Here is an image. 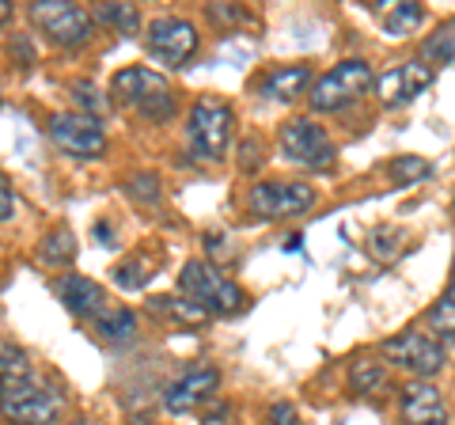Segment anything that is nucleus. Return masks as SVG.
I'll use <instances>...</instances> for the list:
<instances>
[{
	"label": "nucleus",
	"instance_id": "f8f14e48",
	"mask_svg": "<svg viewBox=\"0 0 455 425\" xmlns=\"http://www.w3.org/2000/svg\"><path fill=\"white\" fill-rule=\"evenodd\" d=\"M433 84V68L425 61H406V65H395L387 68L379 80H376V99L387 110L410 103V99H418L425 88Z\"/></svg>",
	"mask_w": 455,
	"mask_h": 425
},
{
	"label": "nucleus",
	"instance_id": "412c9836",
	"mask_svg": "<svg viewBox=\"0 0 455 425\" xmlns=\"http://www.w3.org/2000/svg\"><path fill=\"white\" fill-rule=\"evenodd\" d=\"M76 259V236H73V229H53L46 239L38 244V262L42 266H68Z\"/></svg>",
	"mask_w": 455,
	"mask_h": 425
},
{
	"label": "nucleus",
	"instance_id": "f704fd0d",
	"mask_svg": "<svg viewBox=\"0 0 455 425\" xmlns=\"http://www.w3.org/2000/svg\"><path fill=\"white\" fill-rule=\"evenodd\" d=\"M451 277H455V259H451Z\"/></svg>",
	"mask_w": 455,
	"mask_h": 425
},
{
	"label": "nucleus",
	"instance_id": "39448f33",
	"mask_svg": "<svg viewBox=\"0 0 455 425\" xmlns=\"http://www.w3.org/2000/svg\"><path fill=\"white\" fill-rule=\"evenodd\" d=\"M27 16H31V23L53 46H65V50L88 46L95 35L92 12H84L80 4H68V0H35V4L27 8Z\"/></svg>",
	"mask_w": 455,
	"mask_h": 425
},
{
	"label": "nucleus",
	"instance_id": "423d86ee",
	"mask_svg": "<svg viewBox=\"0 0 455 425\" xmlns=\"http://www.w3.org/2000/svg\"><path fill=\"white\" fill-rule=\"evenodd\" d=\"M281 152H284V160L300 164L307 172H331L334 156H338L331 133L311 118H292L281 125Z\"/></svg>",
	"mask_w": 455,
	"mask_h": 425
},
{
	"label": "nucleus",
	"instance_id": "b1692460",
	"mask_svg": "<svg viewBox=\"0 0 455 425\" xmlns=\"http://www.w3.org/2000/svg\"><path fill=\"white\" fill-rule=\"evenodd\" d=\"M421 58L433 65H451L455 61V20H448L433 38H425Z\"/></svg>",
	"mask_w": 455,
	"mask_h": 425
},
{
	"label": "nucleus",
	"instance_id": "bb28decb",
	"mask_svg": "<svg viewBox=\"0 0 455 425\" xmlns=\"http://www.w3.org/2000/svg\"><path fill=\"white\" fill-rule=\"evenodd\" d=\"M73 99H76V110H80V115H92V118H99V115H103V110L110 107V95L99 92L92 80L73 84Z\"/></svg>",
	"mask_w": 455,
	"mask_h": 425
},
{
	"label": "nucleus",
	"instance_id": "f257e3e1",
	"mask_svg": "<svg viewBox=\"0 0 455 425\" xmlns=\"http://www.w3.org/2000/svg\"><path fill=\"white\" fill-rule=\"evenodd\" d=\"M179 289H182V296H190L197 308H205L209 316H239V311L247 308V293L205 259H190L182 266Z\"/></svg>",
	"mask_w": 455,
	"mask_h": 425
},
{
	"label": "nucleus",
	"instance_id": "aec40b11",
	"mask_svg": "<svg viewBox=\"0 0 455 425\" xmlns=\"http://www.w3.org/2000/svg\"><path fill=\"white\" fill-rule=\"evenodd\" d=\"M421 20H425V8H421V4H406V0H391V4L379 8V27H383V31H387L391 38L410 35Z\"/></svg>",
	"mask_w": 455,
	"mask_h": 425
},
{
	"label": "nucleus",
	"instance_id": "2f4dec72",
	"mask_svg": "<svg viewBox=\"0 0 455 425\" xmlns=\"http://www.w3.org/2000/svg\"><path fill=\"white\" fill-rule=\"evenodd\" d=\"M202 425H235V410L228 403H217L209 414H202Z\"/></svg>",
	"mask_w": 455,
	"mask_h": 425
},
{
	"label": "nucleus",
	"instance_id": "5701e85b",
	"mask_svg": "<svg viewBox=\"0 0 455 425\" xmlns=\"http://www.w3.org/2000/svg\"><path fill=\"white\" fill-rule=\"evenodd\" d=\"M425 323H429L433 334H440L444 342H451V338H455V277H451L448 293L440 296V301L429 308V316H425Z\"/></svg>",
	"mask_w": 455,
	"mask_h": 425
},
{
	"label": "nucleus",
	"instance_id": "4468645a",
	"mask_svg": "<svg viewBox=\"0 0 455 425\" xmlns=\"http://www.w3.org/2000/svg\"><path fill=\"white\" fill-rule=\"evenodd\" d=\"M57 301L73 311L76 319H92V323L110 308L103 285L92 281V277H84V274H68V277L57 281Z\"/></svg>",
	"mask_w": 455,
	"mask_h": 425
},
{
	"label": "nucleus",
	"instance_id": "6e6552de",
	"mask_svg": "<svg viewBox=\"0 0 455 425\" xmlns=\"http://www.w3.org/2000/svg\"><path fill=\"white\" fill-rule=\"evenodd\" d=\"M145 46L160 65L179 68L194 58L197 50V27L182 16H156L145 31Z\"/></svg>",
	"mask_w": 455,
	"mask_h": 425
},
{
	"label": "nucleus",
	"instance_id": "2eb2a0df",
	"mask_svg": "<svg viewBox=\"0 0 455 425\" xmlns=\"http://www.w3.org/2000/svg\"><path fill=\"white\" fill-rule=\"evenodd\" d=\"M398 406H403L406 425H448V403L429 380L403 388V403Z\"/></svg>",
	"mask_w": 455,
	"mask_h": 425
},
{
	"label": "nucleus",
	"instance_id": "c85d7f7f",
	"mask_svg": "<svg viewBox=\"0 0 455 425\" xmlns=\"http://www.w3.org/2000/svg\"><path fill=\"white\" fill-rule=\"evenodd\" d=\"M262 425H300V418H296V406L292 403H274Z\"/></svg>",
	"mask_w": 455,
	"mask_h": 425
},
{
	"label": "nucleus",
	"instance_id": "0eeeda50",
	"mask_svg": "<svg viewBox=\"0 0 455 425\" xmlns=\"http://www.w3.org/2000/svg\"><path fill=\"white\" fill-rule=\"evenodd\" d=\"M46 133L65 156H76V160H95V156L107 152V130L99 125V118L80 115V110L50 115Z\"/></svg>",
	"mask_w": 455,
	"mask_h": 425
},
{
	"label": "nucleus",
	"instance_id": "c756f323",
	"mask_svg": "<svg viewBox=\"0 0 455 425\" xmlns=\"http://www.w3.org/2000/svg\"><path fill=\"white\" fill-rule=\"evenodd\" d=\"M133 197H145V202H156L160 197V179L156 175H140V179H133Z\"/></svg>",
	"mask_w": 455,
	"mask_h": 425
},
{
	"label": "nucleus",
	"instance_id": "cd10ccee",
	"mask_svg": "<svg viewBox=\"0 0 455 425\" xmlns=\"http://www.w3.org/2000/svg\"><path fill=\"white\" fill-rule=\"evenodd\" d=\"M383 380H387V368L376 365V361H361V365L349 368V388L357 395H368L372 388H379Z\"/></svg>",
	"mask_w": 455,
	"mask_h": 425
},
{
	"label": "nucleus",
	"instance_id": "72a5a7b5",
	"mask_svg": "<svg viewBox=\"0 0 455 425\" xmlns=\"http://www.w3.org/2000/svg\"><path fill=\"white\" fill-rule=\"evenodd\" d=\"M12 20V0H0V27Z\"/></svg>",
	"mask_w": 455,
	"mask_h": 425
},
{
	"label": "nucleus",
	"instance_id": "4be33fe9",
	"mask_svg": "<svg viewBox=\"0 0 455 425\" xmlns=\"http://www.w3.org/2000/svg\"><path fill=\"white\" fill-rule=\"evenodd\" d=\"M148 274H152V259H148V254H130V259L118 262L110 270V277H114V285H118V289H140V285H148Z\"/></svg>",
	"mask_w": 455,
	"mask_h": 425
},
{
	"label": "nucleus",
	"instance_id": "f3484780",
	"mask_svg": "<svg viewBox=\"0 0 455 425\" xmlns=\"http://www.w3.org/2000/svg\"><path fill=\"white\" fill-rule=\"evenodd\" d=\"M95 334L103 338V342L110 346H122V342H130V338H137V316L130 308H118V304H110L103 316H99L95 323Z\"/></svg>",
	"mask_w": 455,
	"mask_h": 425
},
{
	"label": "nucleus",
	"instance_id": "dca6fc26",
	"mask_svg": "<svg viewBox=\"0 0 455 425\" xmlns=\"http://www.w3.org/2000/svg\"><path fill=\"white\" fill-rule=\"evenodd\" d=\"M307 84H311L307 65H284V68H274V73L262 80V95L277 99V103H292L296 95L307 92Z\"/></svg>",
	"mask_w": 455,
	"mask_h": 425
},
{
	"label": "nucleus",
	"instance_id": "a878e982",
	"mask_svg": "<svg viewBox=\"0 0 455 425\" xmlns=\"http://www.w3.org/2000/svg\"><path fill=\"white\" fill-rule=\"evenodd\" d=\"M95 16L103 20L107 27H114L118 35H137L140 31V12H137V4H99Z\"/></svg>",
	"mask_w": 455,
	"mask_h": 425
},
{
	"label": "nucleus",
	"instance_id": "a211bd4d",
	"mask_svg": "<svg viewBox=\"0 0 455 425\" xmlns=\"http://www.w3.org/2000/svg\"><path fill=\"white\" fill-rule=\"evenodd\" d=\"M31 380V357L16 346V342H4L0 338V399L12 391V388H20Z\"/></svg>",
	"mask_w": 455,
	"mask_h": 425
},
{
	"label": "nucleus",
	"instance_id": "ddd939ff",
	"mask_svg": "<svg viewBox=\"0 0 455 425\" xmlns=\"http://www.w3.org/2000/svg\"><path fill=\"white\" fill-rule=\"evenodd\" d=\"M220 388V373L212 365H202V368H190L187 376H179L175 384L164 391V406L171 414H190L202 403L212 399V391Z\"/></svg>",
	"mask_w": 455,
	"mask_h": 425
},
{
	"label": "nucleus",
	"instance_id": "393cba45",
	"mask_svg": "<svg viewBox=\"0 0 455 425\" xmlns=\"http://www.w3.org/2000/svg\"><path fill=\"white\" fill-rule=\"evenodd\" d=\"M433 175V164L421 160V156H395L387 164V179L395 187H406V182H418V179H429Z\"/></svg>",
	"mask_w": 455,
	"mask_h": 425
},
{
	"label": "nucleus",
	"instance_id": "9d476101",
	"mask_svg": "<svg viewBox=\"0 0 455 425\" xmlns=\"http://www.w3.org/2000/svg\"><path fill=\"white\" fill-rule=\"evenodd\" d=\"M251 212L262 221H281V217H296V212H304L315 205V190L307 187V182H259V187L251 190Z\"/></svg>",
	"mask_w": 455,
	"mask_h": 425
},
{
	"label": "nucleus",
	"instance_id": "9b49d317",
	"mask_svg": "<svg viewBox=\"0 0 455 425\" xmlns=\"http://www.w3.org/2000/svg\"><path fill=\"white\" fill-rule=\"evenodd\" d=\"M383 357L395 361V365H403L410 368L414 376H436L440 368H444V349H440L436 338H425L418 331H406V334H398V338H387L383 342Z\"/></svg>",
	"mask_w": 455,
	"mask_h": 425
},
{
	"label": "nucleus",
	"instance_id": "7ed1b4c3",
	"mask_svg": "<svg viewBox=\"0 0 455 425\" xmlns=\"http://www.w3.org/2000/svg\"><path fill=\"white\" fill-rule=\"evenodd\" d=\"M232 133H235V115L232 107L220 103V99H197L187 115V145L194 156L202 160H224L228 148H232Z\"/></svg>",
	"mask_w": 455,
	"mask_h": 425
},
{
	"label": "nucleus",
	"instance_id": "473e14b6",
	"mask_svg": "<svg viewBox=\"0 0 455 425\" xmlns=\"http://www.w3.org/2000/svg\"><path fill=\"white\" fill-rule=\"evenodd\" d=\"M12 212H16V194H12L8 179L0 175V221H12Z\"/></svg>",
	"mask_w": 455,
	"mask_h": 425
},
{
	"label": "nucleus",
	"instance_id": "7c9ffc66",
	"mask_svg": "<svg viewBox=\"0 0 455 425\" xmlns=\"http://www.w3.org/2000/svg\"><path fill=\"white\" fill-rule=\"evenodd\" d=\"M209 20L212 23H239V20H247V12L243 8H224V4H209Z\"/></svg>",
	"mask_w": 455,
	"mask_h": 425
},
{
	"label": "nucleus",
	"instance_id": "20e7f679",
	"mask_svg": "<svg viewBox=\"0 0 455 425\" xmlns=\"http://www.w3.org/2000/svg\"><path fill=\"white\" fill-rule=\"evenodd\" d=\"M368 88H376V76H372V68H368V61L346 58V61H338L331 73H323L315 84H311L307 107L315 110V115H334V110L357 103Z\"/></svg>",
	"mask_w": 455,
	"mask_h": 425
},
{
	"label": "nucleus",
	"instance_id": "6ab92c4d",
	"mask_svg": "<svg viewBox=\"0 0 455 425\" xmlns=\"http://www.w3.org/2000/svg\"><path fill=\"white\" fill-rule=\"evenodd\" d=\"M148 308L156 311V316L171 319V323H182V327H202V323L209 319V311L197 308L190 296H152Z\"/></svg>",
	"mask_w": 455,
	"mask_h": 425
},
{
	"label": "nucleus",
	"instance_id": "1a4fd4ad",
	"mask_svg": "<svg viewBox=\"0 0 455 425\" xmlns=\"http://www.w3.org/2000/svg\"><path fill=\"white\" fill-rule=\"evenodd\" d=\"M57 414H61V395L46 384H35V380L12 388L0 399V418L8 425H50Z\"/></svg>",
	"mask_w": 455,
	"mask_h": 425
},
{
	"label": "nucleus",
	"instance_id": "f03ea898",
	"mask_svg": "<svg viewBox=\"0 0 455 425\" xmlns=\"http://www.w3.org/2000/svg\"><path fill=\"white\" fill-rule=\"evenodd\" d=\"M110 95L118 99V103L140 110V115L152 118V122H164V118L175 115V92H171V84L145 65L118 68L110 80Z\"/></svg>",
	"mask_w": 455,
	"mask_h": 425
}]
</instances>
